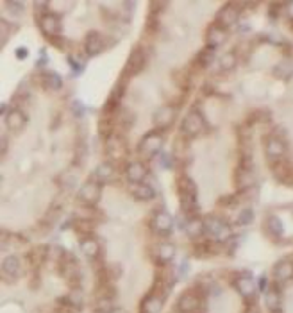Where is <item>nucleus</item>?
Returning a JSON list of instances; mask_svg holds the SVG:
<instances>
[{
  "label": "nucleus",
  "mask_w": 293,
  "mask_h": 313,
  "mask_svg": "<svg viewBox=\"0 0 293 313\" xmlns=\"http://www.w3.org/2000/svg\"><path fill=\"white\" fill-rule=\"evenodd\" d=\"M72 111H73V115L75 116H82L84 115V104H82L81 101H75L72 104Z\"/></svg>",
  "instance_id": "obj_41"
},
{
  "label": "nucleus",
  "mask_w": 293,
  "mask_h": 313,
  "mask_svg": "<svg viewBox=\"0 0 293 313\" xmlns=\"http://www.w3.org/2000/svg\"><path fill=\"white\" fill-rule=\"evenodd\" d=\"M145 177H147V167L141 161H130V163H127V167H125V179L130 184L143 183Z\"/></svg>",
  "instance_id": "obj_17"
},
{
  "label": "nucleus",
  "mask_w": 293,
  "mask_h": 313,
  "mask_svg": "<svg viewBox=\"0 0 293 313\" xmlns=\"http://www.w3.org/2000/svg\"><path fill=\"white\" fill-rule=\"evenodd\" d=\"M79 250L82 256H86L88 260H95L100 254V245L93 236H82L81 243H79Z\"/></svg>",
  "instance_id": "obj_21"
},
{
  "label": "nucleus",
  "mask_w": 293,
  "mask_h": 313,
  "mask_svg": "<svg viewBox=\"0 0 293 313\" xmlns=\"http://www.w3.org/2000/svg\"><path fill=\"white\" fill-rule=\"evenodd\" d=\"M150 227L152 231L158 233L161 236H166L172 233L173 229V218L166 209H161V211H156L152 220H150Z\"/></svg>",
  "instance_id": "obj_8"
},
{
  "label": "nucleus",
  "mask_w": 293,
  "mask_h": 313,
  "mask_svg": "<svg viewBox=\"0 0 293 313\" xmlns=\"http://www.w3.org/2000/svg\"><path fill=\"white\" fill-rule=\"evenodd\" d=\"M213 59H215V48H202L200 52L197 54V58H195V63H197L200 68H207L209 65L213 63Z\"/></svg>",
  "instance_id": "obj_34"
},
{
  "label": "nucleus",
  "mask_w": 293,
  "mask_h": 313,
  "mask_svg": "<svg viewBox=\"0 0 293 313\" xmlns=\"http://www.w3.org/2000/svg\"><path fill=\"white\" fill-rule=\"evenodd\" d=\"M22 274V269H20V260L16 256H5L4 261H2V279H7V283H13L16 281Z\"/></svg>",
  "instance_id": "obj_16"
},
{
  "label": "nucleus",
  "mask_w": 293,
  "mask_h": 313,
  "mask_svg": "<svg viewBox=\"0 0 293 313\" xmlns=\"http://www.w3.org/2000/svg\"><path fill=\"white\" fill-rule=\"evenodd\" d=\"M226 39H227V29L220 27V25L216 24V22L207 27L206 41H207V47H209V48H216L218 45L226 43Z\"/></svg>",
  "instance_id": "obj_18"
},
{
  "label": "nucleus",
  "mask_w": 293,
  "mask_h": 313,
  "mask_svg": "<svg viewBox=\"0 0 293 313\" xmlns=\"http://www.w3.org/2000/svg\"><path fill=\"white\" fill-rule=\"evenodd\" d=\"M102 197V184L97 181H88L79 188L77 199L81 201L84 206H95Z\"/></svg>",
  "instance_id": "obj_6"
},
{
  "label": "nucleus",
  "mask_w": 293,
  "mask_h": 313,
  "mask_svg": "<svg viewBox=\"0 0 293 313\" xmlns=\"http://www.w3.org/2000/svg\"><path fill=\"white\" fill-rule=\"evenodd\" d=\"M27 54H29V52H27V48H22V47H20V48H16V58H18V59H25V58H27Z\"/></svg>",
  "instance_id": "obj_46"
},
{
  "label": "nucleus",
  "mask_w": 293,
  "mask_h": 313,
  "mask_svg": "<svg viewBox=\"0 0 293 313\" xmlns=\"http://www.w3.org/2000/svg\"><path fill=\"white\" fill-rule=\"evenodd\" d=\"M204 233L211 240L220 242V243H226L229 238H232L231 226L224 218L216 217V215H209V217L204 218Z\"/></svg>",
  "instance_id": "obj_1"
},
{
  "label": "nucleus",
  "mask_w": 293,
  "mask_h": 313,
  "mask_svg": "<svg viewBox=\"0 0 293 313\" xmlns=\"http://www.w3.org/2000/svg\"><path fill=\"white\" fill-rule=\"evenodd\" d=\"M236 63H238V59H236L234 54L226 52L220 58V70H224V72H231V70L236 68Z\"/></svg>",
  "instance_id": "obj_36"
},
{
  "label": "nucleus",
  "mask_w": 293,
  "mask_h": 313,
  "mask_svg": "<svg viewBox=\"0 0 293 313\" xmlns=\"http://www.w3.org/2000/svg\"><path fill=\"white\" fill-rule=\"evenodd\" d=\"M254 220V211L252 209H243V211H240L238 213V218H236V224L238 226H249L250 222Z\"/></svg>",
  "instance_id": "obj_38"
},
{
  "label": "nucleus",
  "mask_w": 293,
  "mask_h": 313,
  "mask_svg": "<svg viewBox=\"0 0 293 313\" xmlns=\"http://www.w3.org/2000/svg\"><path fill=\"white\" fill-rule=\"evenodd\" d=\"M258 288L261 290V292H266L268 290V279H266V276H261L260 281H258Z\"/></svg>",
  "instance_id": "obj_42"
},
{
  "label": "nucleus",
  "mask_w": 293,
  "mask_h": 313,
  "mask_svg": "<svg viewBox=\"0 0 293 313\" xmlns=\"http://www.w3.org/2000/svg\"><path fill=\"white\" fill-rule=\"evenodd\" d=\"M159 165H161L163 169H166V170L173 169V159H172V156H170L168 152H161V154H159Z\"/></svg>",
  "instance_id": "obj_39"
},
{
  "label": "nucleus",
  "mask_w": 293,
  "mask_h": 313,
  "mask_svg": "<svg viewBox=\"0 0 293 313\" xmlns=\"http://www.w3.org/2000/svg\"><path fill=\"white\" fill-rule=\"evenodd\" d=\"M39 82L43 84L47 90H59L63 86V79L56 72H43L39 75Z\"/></svg>",
  "instance_id": "obj_30"
},
{
  "label": "nucleus",
  "mask_w": 293,
  "mask_h": 313,
  "mask_svg": "<svg viewBox=\"0 0 293 313\" xmlns=\"http://www.w3.org/2000/svg\"><path fill=\"white\" fill-rule=\"evenodd\" d=\"M129 193L136 199V201H139V203H149V201H152V199L156 197V190H154V188L149 186V184H145V183L130 184Z\"/></svg>",
  "instance_id": "obj_19"
},
{
  "label": "nucleus",
  "mask_w": 293,
  "mask_h": 313,
  "mask_svg": "<svg viewBox=\"0 0 293 313\" xmlns=\"http://www.w3.org/2000/svg\"><path fill=\"white\" fill-rule=\"evenodd\" d=\"M184 231L192 236V238H198L200 235H204V220L198 217L188 218V224H186V229H184Z\"/></svg>",
  "instance_id": "obj_33"
},
{
  "label": "nucleus",
  "mask_w": 293,
  "mask_h": 313,
  "mask_svg": "<svg viewBox=\"0 0 293 313\" xmlns=\"http://www.w3.org/2000/svg\"><path fill=\"white\" fill-rule=\"evenodd\" d=\"M106 154L113 159H120L125 156V141L120 135H113L109 140H106Z\"/></svg>",
  "instance_id": "obj_20"
},
{
  "label": "nucleus",
  "mask_w": 293,
  "mask_h": 313,
  "mask_svg": "<svg viewBox=\"0 0 293 313\" xmlns=\"http://www.w3.org/2000/svg\"><path fill=\"white\" fill-rule=\"evenodd\" d=\"M66 301L70 306H73L75 310H81L82 308V303H84V295L79 288H72V292L66 295V297H63Z\"/></svg>",
  "instance_id": "obj_35"
},
{
  "label": "nucleus",
  "mask_w": 293,
  "mask_h": 313,
  "mask_svg": "<svg viewBox=\"0 0 293 313\" xmlns=\"http://www.w3.org/2000/svg\"><path fill=\"white\" fill-rule=\"evenodd\" d=\"M175 107L170 106V104H166V106H161L158 111L154 113V118H152V122H154V127L158 131H166L170 127V125L175 122V116H177V113H175Z\"/></svg>",
  "instance_id": "obj_9"
},
{
  "label": "nucleus",
  "mask_w": 293,
  "mask_h": 313,
  "mask_svg": "<svg viewBox=\"0 0 293 313\" xmlns=\"http://www.w3.org/2000/svg\"><path fill=\"white\" fill-rule=\"evenodd\" d=\"M104 48H106V38L100 33H97V31H90L86 34V38H84V52H86V56H90V58L98 56L100 52H104Z\"/></svg>",
  "instance_id": "obj_11"
},
{
  "label": "nucleus",
  "mask_w": 293,
  "mask_h": 313,
  "mask_svg": "<svg viewBox=\"0 0 293 313\" xmlns=\"http://www.w3.org/2000/svg\"><path fill=\"white\" fill-rule=\"evenodd\" d=\"M164 297L158 292H150L149 295H145V299L139 304V313H161L163 312Z\"/></svg>",
  "instance_id": "obj_15"
},
{
  "label": "nucleus",
  "mask_w": 293,
  "mask_h": 313,
  "mask_svg": "<svg viewBox=\"0 0 293 313\" xmlns=\"http://www.w3.org/2000/svg\"><path fill=\"white\" fill-rule=\"evenodd\" d=\"M2 154H5V138H2Z\"/></svg>",
  "instance_id": "obj_47"
},
{
  "label": "nucleus",
  "mask_w": 293,
  "mask_h": 313,
  "mask_svg": "<svg viewBox=\"0 0 293 313\" xmlns=\"http://www.w3.org/2000/svg\"><path fill=\"white\" fill-rule=\"evenodd\" d=\"M27 124V116L22 109H13L9 111L7 115H5V125H7V129L11 131H22Z\"/></svg>",
  "instance_id": "obj_24"
},
{
  "label": "nucleus",
  "mask_w": 293,
  "mask_h": 313,
  "mask_svg": "<svg viewBox=\"0 0 293 313\" xmlns=\"http://www.w3.org/2000/svg\"><path fill=\"white\" fill-rule=\"evenodd\" d=\"M234 181L240 192L250 190V188L256 184L254 169H250V167H240V165H238V169H236V174H234Z\"/></svg>",
  "instance_id": "obj_14"
},
{
  "label": "nucleus",
  "mask_w": 293,
  "mask_h": 313,
  "mask_svg": "<svg viewBox=\"0 0 293 313\" xmlns=\"http://www.w3.org/2000/svg\"><path fill=\"white\" fill-rule=\"evenodd\" d=\"M115 163L113 161H102L100 165H97V169L93 170V181H97V183H107V181H111L113 179V175H115Z\"/></svg>",
  "instance_id": "obj_22"
},
{
  "label": "nucleus",
  "mask_w": 293,
  "mask_h": 313,
  "mask_svg": "<svg viewBox=\"0 0 293 313\" xmlns=\"http://www.w3.org/2000/svg\"><path fill=\"white\" fill-rule=\"evenodd\" d=\"M177 192L179 197H186V199H197V183L193 181L192 177L188 175H181L177 179Z\"/></svg>",
  "instance_id": "obj_23"
},
{
  "label": "nucleus",
  "mask_w": 293,
  "mask_h": 313,
  "mask_svg": "<svg viewBox=\"0 0 293 313\" xmlns=\"http://www.w3.org/2000/svg\"><path fill=\"white\" fill-rule=\"evenodd\" d=\"M264 227H266V231H268L272 236H275V238H279V236L284 235L283 220H281L277 215H270V217L266 218V224H264Z\"/></svg>",
  "instance_id": "obj_31"
},
{
  "label": "nucleus",
  "mask_w": 293,
  "mask_h": 313,
  "mask_svg": "<svg viewBox=\"0 0 293 313\" xmlns=\"http://www.w3.org/2000/svg\"><path fill=\"white\" fill-rule=\"evenodd\" d=\"M161 149H163V133L152 129L139 140L138 154L143 158H154V156L161 154Z\"/></svg>",
  "instance_id": "obj_3"
},
{
  "label": "nucleus",
  "mask_w": 293,
  "mask_h": 313,
  "mask_svg": "<svg viewBox=\"0 0 293 313\" xmlns=\"http://www.w3.org/2000/svg\"><path fill=\"white\" fill-rule=\"evenodd\" d=\"M58 260H59L58 269H59V272H61V276L68 281V283H72L73 288H77V284L75 283H77L79 274H81V272H79L77 260H75L72 254H68V252H63Z\"/></svg>",
  "instance_id": "obj_5"
},
{
  "label": "nucleus",
  "mask_w": 293,
  "mask_h": 313,
  "mask_svg": "<svg viewBox=\"0 0 293 313\" xmlns=\"http://www.w3.org/2000/svg\"><path fill=\"white\" fill-rule=\"evenodd\" d=\"M179 129H181V135H183L184 138H197V136L202 135L204 129H206V120H204L200 111L192 109L183 118Z\"/></svg>",
  "instance_id": "obj_4"
},
{
  "label": "nucleus",
  "mask_w": 293,
  "mask_h": 313,
  "mask_svg": "<svg viewBox=\"0 0 293 313\" xmlns=\"http://www.w3.org/2000/svg\"><path fill=\"white\" fill-rule=\"evenodd\" d=\"M186 274H188V260H183V263L179 267V279L186 278Z\"/></svg>",
  "instance_id": "obj_43"
},
{
  "label": "nucleus",
  "mask_w": 293,
  "mask_h": 313,
  "mask_svg": "<svg viewBox=\"0 0 293 313\" xmlns=\"http://www.w3.org/2000/svg\"><path fill=\"white\" fill-rule=\"evenodd\" d=\"M238 18H240V5L226 4L216 15V24L224 27V29H229L238 22Z\"/></svg>",
  "instance_id": "obj_12"
},
{
  "label": "nucleus",
  "mask_w": 293,
  "mask_h": 313,
  "mask_svg": "<svg viewBox=\"0 0 293 313\" xmlns=\"http://www.w3.org/2000/svg\"><path fill=\"white\" fill-rule=\"evenodd\" d=\"M234 288L238 290V294L241 297H252L254 295V283H252V274L250 276H240L238 279L234 281Z\"/></svg>",
  "instance_id": "obj_26"
},
{
  "label": "nucleus",
  "mask_w": 293,
  "mask_h": 313,
  "mask_svg": "<svg viewBox=\"0 0 293 313\" xmlns=\"http://www.w3.org/2000/svg\"><path fill=\"white\" fill-rule=\"evenodd\" d=\"M284 13L288 15V18L293 22V2H288V4H284Z\"/></svg>",
  "instance_id": "obj_45"
},
{
  "label": "nucleus",
  "mask_w": 293,
  "mask_h": 313,
  "mask_svg": "<svg viewBox=\"0 0 293 313\" xmlns=\"http://www.w3.org/2000/svg\"><path fill=\"white\" fill-rule=\"evenodd\" d=\"M98 135L104 140H109L111 136L115 135V122H113L111 116H104V118L98 120Z\"/></svg>",
  "instance_id": "obj_32"
},
{
  "label": "nucleus",
  "mask_w": 293,
  "mask_h": 313,
  "mask_svg": "<svg viewBox=\"0 0 293 313\" xmlns=\"http://www.w3.org/2000/svg\"><path fill=\"white\" fill-rule=\"evenodd\" d=\"M264 152H266V156H268V159L272 163L281 161V159H284V156H286V141L275 135L268 136V138H266V143H264Z\"/></svg>",
  "instance_id": "obj_7"
},
{
  "label": "nucleus",
  "mask_w": 293,
  "mask_h": 313,
  "mask_svg": "<svg viewBox=\"0 0 293 313\" xmlns=\"http://www.w3.org/2000/svg\"><path fill=\"white\" fill-rule=\"evenodd\" d=\"M5 7L7 9L13 11V15H20L22 11H24V2H15V0H9V2H5Z\"/></svg>",
  "instance_id": "obj_40"
},
{
  "label": "nucleus",
  "mask_w": 293,
  "mask_h": 313,
  "mask_svg": "<svg viewBox=\"0 0 293 313\" xmlns=\"http://www.w3.org/2000/svg\"><path fill=\"white\" fill-rule=\"evenodd\" d=\"M249 313H260V312H258V308H256V310H252V312H249Z\"/></svg>",
  "instance_id": "obj_48"
},
{
  "label": "nucleus",
  "mask_w": 293,
  "mask_h": 313,
  "mask_svg": "<svg viewBox=\"0 0 293 313\" xmlns=\"http://www.w3.org/2000/svg\"><path fill=\"white\" fill-rule=\"evenodd\" d=\"M264 304H266V308H268L272 313H281L283 299H281L279 290H275V288L266 290V294H264Z\"/></svg>",
  "instance_id": "obj_28"
},
{
  "label": "nucleus",
  "mask_w": 293,
  "mask_h": 313,
  "mask_svg": "<svg viewBox=\"0 0 293 313\" xmlns=\"http://www.w3.org/2000/svg\"><path fill=\"white\" fill-rule=\"evenodd\" d=\"M274 278L277 283H286L293 278V261L281 260L274 267Z\"/></svg>",
  "instance_id": "obj_25"
},
{
  "label": "nucleus",
  "mask_w": 293,
  "mask_h": 313,
  "mask_svg": "<svg viewBox=\"0 0 293 313\" xmlns=\"http://www.w3.org/2000/svg\"><path fill=\"white\" fill-rule=\"evenodd\" d=\"M145 65H147V54H145V50L139 47L134 48V50L129 54L127 61H125V67H124V70H122L120 81L127 82L129 79L139 75V73L145 70Z\"/></svg>",
  "instance_id": "obj_2"
},
{
  "label": "nucleus",
  "mask_w": 293,
  "mask_h": 313,
  "mask_svg": "<svg viewBox=\"0 0 293 313\" xmlns=\"http://www.w3.org/2000/svg\"><path fill=\"white\" fill-rule=\"evenodd\" d=\"M118 122H120L122 127L125 129H130V125L134 122V113H130V111H118Z\"/></svg>",
  "instance_id": "obj_37"
},
{
  "label": "nucleus",
  "mask_w": 293,
  "mask_h": 313,
  "mask_svg": "<svg viewBox=\"0 0 293 313\" xmlns=\"http://www.w3.org/2000/svg\"><path fill=\"white\" fill-rule=\"evenodd\" d=\"M200 308V295L193 290H188L184 294H181L177 301V310L179 313H195Z\"/></svg>",
  "instance_id": "obj_13"
},
{
  "label": "nucleus",
  "mask_w": 293,
  "mask_h": 313,
  "mask_svg": "<svg viewBox=\"0 0 293 313\" xmlns=\"http://www.w3.org/2000/svg\"><path fill=\"white\" fill-rule=\"evenodd\" d=\"M158 263L159 265H168L170 261L175 258V245L170 243V242H163L159 243L158 247Z\"/></svg>",
  "instance_id": "obj_27"
},
{
  "label": "nucleus",
  "mask_w": 293,
  "mask_h": 313,
  "mask_svg": "<svg viewBox=\"0 0 293 313\" xmlns=\"http://www.w3.org/2000/svg\"><path fill=\"white\" fill-rule=\"evenodd\" d=\"M68 63L72 65L73 72H75V73H81V72H82V65H79V63L75 61V59H73V56H70V58H68Z\"/></svg>",
  "instance_id": "obj_44"
},
{
  "label": "nucleus",
  "mask_w": 293,
  "mask_h": 313,
  "mask_svg": "<svg viewBox=\"0 0 293 313\" xmlns=\"http://www.w3.org/2000/svg\"><path fill=\"white\" fill-rule=\"evenodd\" d=\"M38 24L41 33L50 39L58 38L59 33H61V20H59V16L56 13H47V15L39 16Z\"/></svg>",
  "instance_id": "obj_10"
},
{
  "label": "nucleus",
  "mask_w": 293,
  "mask_h": 313,
  "mask_svg": "<svg viewBox=\"0 0 293 313\" xmlns=\"http://www.w3.org/2000/svg\"><path fill=\"white\" fill-rule=\"evenodd\" d=\"M274 75L283 81H288L290 77L293 75V61L292 59H283L279 61L277 65L274 67Z\"/></svg>",
  "instance_id": "obj_29"
}]
</instances>
